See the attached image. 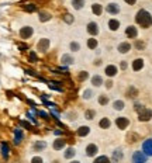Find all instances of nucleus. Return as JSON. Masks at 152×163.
<instances>
[{"label":"nucleus","mask_w":152,"mask_h":163,"mask_svg":"<svg viewBox=\"0 0 152 163\" xmlns=\"http://www.w3.org/2000/svg\"><path fill=\"white\" fill-rule=\"evenodd\" d=\"M135 21H137L138 25H141L142 28H149L152 25V15L149 11H146V10L141 9L140 11L137 13V15H135Z\"/></svg>","instance_id":"nucleus-1"},{"label":"nucleus","mask_w":152,"mask_h":163,"mask_svg":"<svg viewBox=\"0 0 152 163\" xmlns=\"http://www.w3.org/2000/svg\"><path fill=\"white\" fill-rule=\"evenodd\" d=\"M135 111L138 112V120L140 121H149L152 118V110L148 108V107L135 104Z\"/></svg>","instance_id":"nucleus-2"},{"label":"nucleus","mask_w":152,"mask_h":163,"mask_svg":"<svg viewBox=\"0 0 152 163\" xmlns=\"http://www.w3.org/2000/svg\"><path fill=\"white\" fill-rule=\"evenodd\" d=\"M34 34V28L31 27V25H24V27L20 28V31H18V35H20V38L21 39H28L31 38Z\"/></svg>","instance_id":"nucleus-3"},{"label":"nucleus","mask_w":152,"mask_h":163,"mask_svg":"<svg viewBox=\"0 0 152 163\" xmlns=\"http://www.w3.org/2000/svg\"><path fill=\"white\" fill-rule=\"evenodd\" d=\"M131 159H132V163H146L148 156H146L142 151H135L134 153H132V157H131Z\"/></svg>","instance_id":"nucleus-4"},{"label":"nucleus","mask_w":152,"mask_h":163,"mask_svg":"<svg viewBox=\"0 0 152 163\" xmlns=\"http://www.w3.org/2000/svg\"><path fill=\"white\" fill-rule=\"evenodd\" d=\"M97 152H99V148H97V145H96V143H89V145L85 148V153H86V156H87V157L96 156V155H97Z\"/></svg>","instance_id":"nucleus-5"},{"label":"nucleus","mask_w":152,"mask_h":163,"mask_svg":"<svg viewBox=\"0 0 152 163\" xmlns=\"http://www.w3.org/2000/svg\"><path fill=\"white\" fill-rule=\"evenodd\" d=\"M86 30H87V33L90 34L92 37H96L99 33H100V28H99L97 23H94V21H90L87 25H86Z\"/></svg>","instance_id":"nucleus-6"},{"label":"nucleus","mask_w":152,"mask_h":163,"mask_svg":"<svg viewBox=\"0 0 152 163\" xmlns=\"http://www.w3.org/2000/svg\"><path fill=\"white\" fill-rule=\"evenodd\" d=\"M49 39L48 38H41L40 41H38V44H37V49L40 52H47L49 49Z\"/></svg>","instance_id":"nucleus-7"},{"label":"nucleus","mask_w":152,"mask_h":163,"mask_svg":"<svg viewBox=\"0 0 152 163\" xmlns=\"http://www.w3.org/2000/svg\"><path fill=\"white\" fill-rule=\"evenodd\" d=\"M142 152L146 156H152V139H145L142 142Z\"/></svg>","instance_id":"nucleus-8"},{"label":"nucleus","mask_w":152,"mask_h":163,"mask_svg":"<svg viewBox=\"0 0 152 163\" xmlns=\"http://www.w3.org/2000/svg\"><path fill=\"white\" fill-rule=\"evenodd\" d=\"M116 125L118 127V130H127V127L130 125V120L127 117H118L116 120Z\"/></svg>","instance_id":"nucleus-9"},{"label":"nucleus","mask_w":152,"mask_h":163,"mask_svg":"<svg viewBox=\"0 0 152 163\" xmlns=\"http://www.w3.org/2000/svg\"><path fill=\"white\" fill-rule=\"evenodd\" d=\"M24 139V132H23L21 128H16L14 130V145H20Z\"/></svg>","instance_id":"nucleus-10"},{"label":"nucleus","mask_w":152,"mask_h":163,"mask_svg":"<svg viewBox=\"0 0 152 163\" xmlns=\"http://www.w3.org/2000/svg\"><path fill=\"white\" fill-rule=\"evenodd\" d=\"M65 145H66V141L64 138H58L54 141L52 148H54V151H62V149H65Z\"/></svg>","instance_id":"nucleus-11"},{"label":"nucleus","mask_w":152,"mask_h":163,"mask_svg":"<svg viewBox=\"0 0 152 163\" xmlns=\"http://www.w3.org/2000/svg\"><path fill=\"white\" fill-rule=\"evenodd\" d=\"M45 148H47V142L45 141H35L33 143V146H31V149H33L34 152H42Z\"/></svg>","instance_id":"nucleus-12"},{"label":"nucleus","mask_w":152,"mask_h":163,"mask_svg":"<svg viewBox=\"0 0 152 163\" xmlns=\"http://www.w3.org/2000/svg\"><path fill=\"white\" fill-rule=\"evenodd\" d=\"M106 10H107V13H109V14H118L120 13V6L117 3H109L106 6Z\"/></svg>","instance_id":"nucleus-13"},{"label":"nucleus","mask_w":152,"mask_h":163,"mask_svg":"<svg viewBox=\"0 0 152 163\" xmlns=\"http://www.w3.org/2000/svg\"><path fill=\"white\" fill-rule=\"evenodd\" d=\"M117 72H118V69H117L116 65H107L106 69H104V73H106L109 77H114V76L117 75Z\"/></svg>","instance_id":"nucleus-14"},{"label":"nucleus","mask_w":152,"mask_h":163,"mask_svg":"<svg viewBox=\"0 0 152 163\" xmlns=\"http://www.w3.org/2000/svg\"><path fill=\"white\" fill-rule=\"evenodd\" d=\"M125 35H127L128 38H137V35H138L137 27H134V25H128V27L125 28Z\"/></svg>","instance_id":"nucleus-15"},{"label":"nucleus","mask_w":152,"mask_h":163,"mask_svg":"<svg viewBox=\"0 0 152 163\" xmlns=\"http://www.w3.org/2000/svg\"><path fill=\"white\" fill-rule=\"evenodd\" d=\"M89 134H90V127H86V125H82V127H79L78 130H76V135L80 136V138L87 136Z\"/></svg>","instance_id":"nucleus-16"},{"label":"nucleus","mask_w":152,"mask_h":163,"mask_svg":"<svg viewBox=\"0 0 152 163\" xmlns=\"http://www.w3.org/2000/svg\"><path fill=\"white\" fill-rule=\"evenodd\" d=\"M61 62L64 64V66H68V65L75 64V59H73V56L70 54H64L61 58Z\"/></svg>","instance_id":"nucleus-17"},{"label":"nucleus","mask_w":152,"mask_h":163,"mask_svg":"<svg viewBox=\"0 0 152 163\" xmlns=\"http://www.w3.org/2000/svg\"><path fill=\"white\" fill-rule=\"evenodd\" d=\"M123 156H124V153H123V151L120 148H117L116 151L113 152V157H111V162L113 163H118L120 160L123 159Z\"/></svg>","instance_id":"nucleus-18"},{"label":"nucleus","mask_w":152,"mask_h":163,"mask_svg":"<svg viewBox=\"0 0 152 163\" xmlns=\"http://www.w3.org/2000/svg\"><path fill=\"white\" fill-rule=\"evenodd\" d=\"M2 156L3 159H9L10 156V146L7 142H2Z\"/></svg>","instance_id":"nucleus-19"},{"label":"nucleus","mask_w":152,"mask_h":163,"mask_svg":"<svg viewBox=\"0 0 152 163\" xmlns=\"http://www.w3.org/2000/svg\"><path fill=\"white\" fill-rule=\"evenodd\" d=\"M142 68H144V59L138 58V59H135L134 62H132V70H134V72H140Z\"/></svg>","instance_id":"nucleus-20"},{"label":"nucleus","mask_w":152,"mask_h":163,"mask_svg":"<svg viewBox=\"0 0 152 163\" xmlns=\"http://www.w3.org/2000/svg\"><path fill=\"white\" fill-rule=\"evenodd\" d=\"M117 49H118L120 54H127V52H130V49H131V44L130 42H121Z\"/></svg>","instance_id":"nucleus-21"},{"label":"nucleus","mask_w":152,"mask_h":163,"mask_svg":"<svg viewBox=\"0 0 152 163\" xmlns=\"http://www.w3.org/2000/svg\"><path fill=\"white\" fill-rule=\"evenodd\" d=\"M92 11H93L94 15H101V13H103V6H101L100 3L92 4Z\"/></svg>","instance_id":"nucleus-22"},{"label":"nucleus","mask_w":152,"mask_h":163,"mask_svg":"<svg viewBox=\"0 0 152 163\" xmlns=\"http://www.w3.org/2000/svg\"><path fill=\"white\" fill-rule=\"evenodd\" d=\"M48 86H49V89H52V90H56V91H64V89H62V83H61V82H48Z\"/></svg>","instance_id":"nucleus-23"},{"label":"nucleus","mask_w":152,"mask_h":163,"mask_svg":"<svg viewBox=\"0 0 152 163\" xmlns=\"http://www.w3.org/2000/svg\"><path fill=\"white\" fill-rule=\"evenodd\" d=\"M92 85H93L94 87H100V86L103 85V77L99 75H94L93 77H92Z\"/></svg>","instance_id":"nucleus-24"},{"label":"nucleus","mask_w":152,"mask_h":163,"mask_svg":"<svg viewBox=\"0 0 152 163\" xmlns=\"http://www.w3.org/2000/svg\"><path fill=\"white\" fill-rule=\"evenodd\" d=\"M99 127L103 128V130H107V128H110V127H111V121H110V118H107V117L101 118L100 122H99Z\"/></svg>","instance_id":"nucleus-25"},{"label":"nucleus","mask_w":152,"mask_h":163,"mask_svg":"<svg viewBox=\"0 0 152 163\" xmlns=\"http://www.w3.org/2000/svg\"><path fill=\"white\" fill-rule=\"evenodd\" d=\"M109 28L111 31H117L120 28V21H118V20H116V18L109 20Z\"/></svg>","instance_id":"nucleus-26"},{"label":"nucleus","mask_w":152,"mask_h":163,"mask_svg":"<svg viewBox=\"0 0 152 163\" xmlns=\"http://www.w3.org/2000/svg\"><path fill=\"white\" fill-rule=\"evenodd\" d=\"M51 18H52L51 13H48V11H40V21L41 23H47V21H49Z\"/></svg>","instance_id":"nucleus-27"},{"label":"nucleus","mask_w":152,"mask_h":163,"mask_svg":"<svg viewBox=\"0 0 152 163\" xmlns=\"http://www.w3.org/2000/svg\"><path fill=\"white\" fill-rule=\"evenodd\" d=\"M75 155H76V151L73 148H70V146L65 149V152H64V157H65V159H72Z\"/></svg>","instance_id":"nucleus-28"},{"label":"nucleus","mask_w":152,"mask_h":163,"mask_svg":"<svg viewBox=\"0 0 152 163\" xmlns=\"http://www.w3.org/2000/svg\"><path fill=\"white\" fill-rule=\"evenodd\" d=\"M85 6V0H72V7L75 10H82Z\"/></svg>","instance_id":"nucleus-29"},{"label":"nucleus","mask_w":152,"mask_h":163,"mask_svg":"<svg viewBox=\"0 0 152 163\" xmlns=\"http://www.w3.org/2000/svg\"><path fill=\"white\" fill-rule=\"evenodd\" d=\"M86 44H87V48L89 49H96V48H97V39H96V38H94V37H92V38H89L87 39V42H86Z\"/></svg>","instance_id":"nucleus-30"},{"label":"nucleus","mask_w":152,"mask_h":163,"mask_svg":"<svg viewBox=\"0 0 152 163\" xmlns=\"http://www.w3.org/2000/svg\"><path fill=\"white\" fill-rule=\"evenodd\" d=\"M69 51L70 52H79L80 51V44L76 42V41H72L69 44Z\"/></svg>","instance_id":"nucleus-31"},{"label":"nucleus","mask_w":152,"mask_h":163,"mask_svg":"<svg viewBox=\"0 0 152 163\" xmlns=\"http://www.w3.org/2000/svg\"><path fill=\"white\" fill-rule=\"evenodd\" d=\"M113 107H114V110H117V111H121V110H124V101H123V100H116V101L113 103Z\"/></svg>","instance_id":"nucleus-32"},{"label":"nucleus","mask_w":152,"mask_h":163,"mask_svg":"<svg viewBox=\"0 0 152 163\" xmlns=\"http://www.w3.org/2000/svg\"><path fill=\"white\" fill-rule=\"evenodd\" d=\"M93 163H111V160L109 159L107 156H99V157H96V159L93 160Z\"/></svg>","instance_id":"nucleus-33"},{"label":"nucleus","mask_w":152,"mask_h":163,"mask_svg":"<svg viewBox=\"0 0 152 163\" xmlns=\"http://www.w3.org/2000/svg\"><path fill=\"white\" fill-rule=\"evenodd\" d=\"M23 10H25V11H28V13H34V11H37V6L35 4H24V6H23Z\"/></svg>","instance_id":"nucleus-34"},{"label":"nucleus","mask_w":152,"mask_h":163,"mask_svg":"<svg viewBox=\"0 0 152 163\" xmlns=\"http://www.w3.org/2000/svg\"><path fill=\"white\" fill-rule=\"evenodd\" d=\"M138 94V90L135 87H130L127 90V97H130V99H132V97H135Z\"/></svg>","instance_id":"nucleus-35"},{"label":"nucleus","mask_w":152,"mask_h":163,"mask_svg":"<svg viewBox=\"0 0 152 163\" xmlns=\"http://www.w3.org/2000/svg\"><path fill=\"white\" fill-rule=\"evenodd\" d=\"M87 77H89V73L86 72V70H82V72H79V75H78V80L79 82H85Z\"/></svg>","instance_id":"nucleus-36"},{"label":"nucleus","mask_w":152,"mask_h":163,"mask_svg":"<svg viewBox=\"0 0 152 163\" xmlns=\"http://www.w3.org/2000/svg\"><path fill=\"white\" fill-rule=\"evenodd\" d=\"M107 103H109V97H107L106 94H101V96H99V104H101V106H106Z\"/></svg>","instance_id":"nucleus-37"},{"label":"nucleus","mask_w":152,"mask_h":163,"mask_svg":"<svg viewBox=\"0 0 152 163\" xmlns=\"http://www.w3.org/2000/svg\"><path fill=\"white\" fill-rule=\"evenodd\" d=\"M94 115H96V112H94L93 110H86L85 111V118L86 120H93Z\"/></svg>","instance_id":"nucleus-38"},{"label":"nucleus","mask_w":152,"mask_h":163,"mask_svg":"<svg viewBox=\"0 0 152 163\" xmlns=\"http://www.w3.org/2000/svg\"><path fill=\"white\" fill-rule=\"evenodd\" d=\"M92 97H93V91H92L90 89H87V90L83 91V99L85 100H90Z\"/></svg>","instance_id":"nucleus-39"},{"label":"nucleus","mask_w":152,"mask_h":163,"mask_svg":"<svg viewBox=\"0 0 152 163\" xmlns=\"http://www.w3.org/2000/svg\"><path fill=\"white\" fill-rule=\"evenodd\" d=\"M64 21L66 23V24H72L73 23V15L72 14H65L64 15Z\"/></svg>","instance_id":"nucleus-40"},{"label":"nucleus","mask_w":152,"mask_h":163,"mask_svg":"<svg viewBox=\"0 0 152 163\" xmlns=\"http://www.w3.org/2000/svg\"><path fill=\"white\" fill-rule=\"evenodd\" d=\"M28 58H30L31 62H38V56H37V54L34 51H30V54H28Z\"/></svg>","instance_id":"nucleus-41"},{"label":"nucleus","mask_w":152,"mask_h":163,"mask_svg":"<svg viewBox=\"0 0 152 163\" xmlns=\"http://www.w3.org/2000/svg\"><path fill=\"white\" fill-rule=\"evenodd\" d=\"M138 138H140V136H138L137 134H132V132H131L130 135H128V142H135Z\"/></svg>","instance_id":"nucleus-42"},{"label":"nucleus","mask_w":152,"mask_h":163,"mask_svg":"<svg viewBox=\"0 0 152 163\" xmlns=\"http://www.w3.org/2000/svg\"><path fill=\"white\" fill-rule=\"evenodd\" d=\"M135 48L137 49H144L145 48V44H144L142 41H140V39H137V41H135Z\"/></svg>","instance_id":"nucleus-43"},{"label":"nucleus","mask_w":152,"mask_h":163,"mask_svg":"<svg viewBox=\"0 0 152 163\" xmlns=\"http://www.w3.org/2000/svg\"><path fill=\"white\" fill-rule=\"evenodd\" d=\"M31 163H44V159L41 156H34L31 159Z\"/></svg>","instance_id":"nucleus-44"},{"label":"nucleus","mask_w":152,"mask_h":163,"mask_svg":"<svg viewBox=\"0 0 152 163\" xmlns=\"http://www.w3.org/2000/svg\"><path fill=\"white\" fill-rule=\"evenodd\" d=\"M38 115H40V117H42L45 121H49V120H51V118H49V114H47L45 111H38Z\"/></svg>","instance_id":"nucleus-45"},{"label":"nucleus","mask_w":152,"mask_h":163,"mask_svg":"<svg viewBox=\"0 0 152 163\" xmlns=\"http://www.w3.org/2000/svg\"><path fill=\"white\" fill-rule=\"evenodd\" d=\"M20 125L24 128H27V130H33V127H31V124H28V122H25V121H20Z\"/></svg>","instance_id":"nucleus-46"},{"label":"nucleus","mask_w":152,"mask_h":163,"mask_svg":"<svg viewBox=\"0 0 152 163\" xmlns=\"http://www.w3.org/2000/svg\"><path fill=\"white\" fill-rule=\"evenodd\" d=\"M27 118H28V120H30V121H31V122H33V124H37V120H35V118H34V115H33V114H31V112H30V111H28V112H27Z\"/></svg>","instance_id":"nucleus-47"},{"label":"nucleus","mask_w":152,"mask_h":163,"mask_svg":"<svg viewBox=\"0 0 152 163\" xmlns=\"http://www.w3.org/2000/svg\"><path fill=\"white\" fill-rule=\"evenodd\" d=\"M127 66H128V65H127V62H125V60H123L121 64H120V68H121L123 70H125V69H127Z\"/></svg>","instance_id":"nucleus-48"},{"label":"nucleus","mask_w":152,"mask_h":163,"mask_svg":"<svg viewBox=\"0 0 152 163\" xmlns=\"http://www.w3.org/2000/svg\"><path fill=\"white\" fill-rule=\"evenodd\" d=\"M127 4H130V6H134L135 3H137V0H124Z\"/></svg>","instance_id":"nucleus-49"},{"label":"nucleus","mask_w":152,"mask_h":163,"mask_svg":"<svg viewBox=\"0 0 152 163\" xmlns=\"http://www.w3.org/2000/svg\"><path fill=\"white\" fill-rule=\"evenodd\" d=\"M54 134H55V135H62V134H64V131H62V130H55L54 131Z\"/></svg>","instance_id":"nucleus-50"},{"label":"nucleus","mask_w":152,"mask_h":163,"mask_svg":"<svg viewBox=\"0 0 152 163\" xmlns=\"http://www.w3.org/2000/svg\"><path fill=\"white\" fill-rule=\"evenodd\" d=\"M18 49H28V46L24 45V44H20V45H18Z\"/></svg>","instance_id":"nucleus-51"},{"label":"nucleus","mask_w":152,"mask_h":163,"mask_svg":"<svg viewBox=\"0 0 152 163\" xmlns=\"http://www.w3.org/2000/svg\"><path fill=\"white\" fill-rule=\"evenodd\" d=\"M111 86H113V82H111V80H109V82L106 83V87H107V89H111Z\"/></svg>","instance_id":"nucleus-52"},{"label":"nucleus","mask_w":152,"mask_h":163,"mask_svg":"<svg viewBox=\"0 0 152 163\" xmlns=\"http://www.w3.org/2000/svg\"><path fill=\"white\" fill-rule=\"evenodd\" d=\"M69 163H80V162H79V160H70Z\"/></svg>","instance_id":"nucleus-53"}]
</instances>
